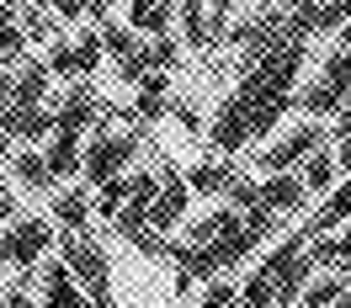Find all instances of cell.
Segmentation results:
<instances>
[{
	"mask_svg": "<svg viewBox=\"0 0 351 308\" xmlns=\"http://www.w3.org/2000/svg\"><path fill=\"white\" fill-rule=\"evenodd\" d=\"M346 218H351V181H341V186H335V192L325 197V207L308 218L304 234H314V240H319V234H330V229H341Z\"/></svg>",
	"mask_w": 351,
	"mask_h": 308,
	"instance_id": "cell-12",
	"label": "cell"
},
{
	"mask_svg": "<svg viewBox=\"0 0 351 308\" xmlns=\"http://www.w3.org/2000/svg\"><path fill=\"white\" fill-rule=\"evenodd\" d=\"M112 5H117V0H86V11H90V16H107Z\"/></svg>",
	"mask_w": 351,
	"mask_h": 308,
	"instance_id": "cell-33",
	"label": "cell"
},
{
	"mask_svg": "<svg viewBox=\"0 0 351 308\" xmlns=\"http://www.w3.org/2000/svg\"><path fill=\"white\" fill-rule=\"evenodd\" d=\"M149 64H154V69H171V64H176V43L165 38V32L149 43Z\"/></svg>",
	"mask_w": 351,
	"mask_h": 308,
	"instance_id": "cell-25",
	"label": "cell"
},
{
	"mask_svg": "<svg viewBox=\"0 0 351 308\" xmlns=\"http://www.w3.org/2000/svg\"><path fill=\"white\" fill-rule=\"evenodd\" d=\"M330 308H351V292H341V298H335V303H330Z\"/></svg>",
	"mask_w": 351,
	"mask_h": 308,
	"instance_id": "cell-35",
	"label": "cell"
},
{
	"mask_svg": "<svg viewBox=\"0 0 351 308\" xmlns=\"http://www.w3.org/2000/svg\"><path fill=\"white\" fill-rule=\"evenodd\" d=\"M314 250V261L319 266H335V261H351V229H330V234H319V244H308Z\"/></svg>",
	"mask_w": 351,
	"mask_h": 308,
	"instance_id": "cell-19",
	"label": "cell"
},
{
	"mask_svg": "<svg viewBox=\"0 0 351 308\" xmlns=\"http://www.w3.org/2000/svg\"><path fill=\"white\" fill-rule=\"evenodd\" d=\"M304 197H308V186H304V176H293V170H271V181L261 186V202L277 207V213H298Z\"/></svg>",
	"mask_w": 351,
	"mask_h": 308,
	"instance_id": "cell-8",
	"label": "cell"
},
{
	"mask_svg": "<svg viewBox=\"0 0 351 308\" xmlns=\"http://www.w3.org/2000/svg\"><path fill=\"white\" fill-rule=\"evenodd\" d=\"M133 149H138V138H133V133L96 128V138L86 144V159H80V176H86L90 186H101V181L123 176V165L133 159Z\"/></svg>",
	"mask_w": 351,
	"mask_h": 308,
	"instance_id": "cell-2",
	"label": "cell"
},
{
	"mask_svg": "<svg viewBox=\"0 0 351 308\" xmlns=\"http://www.w3.org/2000/svg\"><path fill=\"white\" fill-rule=\"evenodd\" d=\"M0 244H5L11 266L32 271V266L43 261V250L53 244V229H48L43 218H11V223H5V234H0Z\"/></svg>",
	"mask_w": 351,
	"mask_h": 308,
	"instance_id": "cell-3",
	"label": "cell"
},
{
	"mask_svg": "<svg viewBox=\"0 0 351 308\" xmlns=\"http://www.w3.org/2000/svg\"><path fill=\"white\" fill-rule=\"evenodd\" d=\"M314 149H325V128H319V123H304V128L282 133V138L261 154V170H293V165H298L304 154H314Z\"/></svg>",
	"mask_w": 351,
	"mask_h": 308,
	"instance_id": "cell-4",
	"label": "cell"
},
{
	"mask_svg": "<svg viewBox=\"0 0 351 308\" xmlns=\"http://www.w3.org/2000/svg\"><path fill=\"white\" fill-rule=\"evenodd\" d=\"M5 266H11V255H5V244H0V271H5Z\"/></svg>",
	"mask_w": 351,
	"mask_h": 308,
	"instance_id": "cell-36",
	"label": "cell"
},
{
	"mask_svg": "<svg viewBox=\"0 0 351 308\" xmlns=\"http://www.w3.org/2000/svg\"><path fill=\"white\" fill-rule=\"evenodd\" d=\"M48 75H53L48 64H27V69H16V101H22V107H43Z\"/></svg>",
	"mask_w": 351,
	"mask_h": 308,
	"instance_id": "cell-15",
	"label": "cell"
},
{
	"mask_svg": "<svg viewBox=\"0 0 351 308\" xmlns=\"http://www.w3.org/2000/svg\"><path fill=\"white\" fill-rule=\"evenodd\" d=\"M335 170H341V159H330L325 149H314V159H308V170H304V186L308 192H335Z\"/></svg>",
	"mask_w": 351,
	"mask_h": 308,
	"instance_id": "cell-18",
	"label": "cell"
},
{
	"mask_svg": "<svg viewBox=\"0 0 351 308\" xmlns=\"http://www.w3.org/2000/svg\"><path fill=\"white\" fill-rule=\"evenodd\" d=\"M22 43H27V32L16 27V11H5V5H0V59H16Z\"/></svg>",
	"mask_w": 351,
	"mask_h": 308,
	"instance_id": "cell-23",
	"label": "cell"
},
{
	"mask_svg": "<svg viewBox=\"0 0 351 308\" xmlns=\"http://www.w3.org/2000/svg\"><path fill=\"white\" fill-rule=\"evenodd\" d=\"M229 303H234V287H229V282H219V287H213V292H208V298H202L197 308H229Z\"/></svg>",
	"mask_w": 351,
	"mask_h": 308,
	"instance_id": "cell-27",
	"label": "cell"
},
{
	"mask_svg": "<svg viewBox=\"0 0 351 308\" xmlns=\"http://www.w3.org/2000/svg\"><path fill=\"white\" fill-rule=\"evenodd\" d=\"M128 197H133V176H112V181H101V186H96V213L112 223V213H117Z\"/></svg>",
	"mask_w": 351,
	"mask_h": 308,
	"instance_id": "cell-17",
	"label": "cell"
},
{
	"mask_svg": "<svg viewBox=\"0 0 351 308\" xmlns=\"http://www.w3.org/2000/svg\"><path fill=\"white\" fill-rule=\"evenodd\" d=\"M181 213H186V181L171 176V170H160V192H154V202H149L154 229H171V223H181Z\"/></svg>",
	"mask_w": 351,
	"mask_h": 308,
	"instance_id": "cell-6",
	"label": "cell"
},
{
	"mask_svg": "<svg viewBox=\"0 0 351 308\" xmlns=\"http://www.w3.org/2000/svg\"><path fill=\"white\" fill-rule=\"evenodd\" d=\"M304 69V32H287V43L266 48L256 69L245 75V86L219 107V123H213V149L219 154H234L240 144L261 138V133L277 128V117L293 107V80Z\"/></svg>",
	"mask_w": 351,
	"mask_h": 308,
	"instance_id": "cell-1",
	"label": "cell"
},
{
	"mask_svg": "<svg viewBox=\"0 0 351 308\" xmlns=\"http://www.w3.org/2000/svg\"><path fill=\"white\" fill-rule=\"evenodd\" d=\"M43 292H48V308H96L86 287H75V271L64 261H53L43 271Z\"/></svg>",
	"mask_w": 351,
	"mask_h": 308,
	"instance_id": "cell-5",
	"label": "cell"
},
{
	"mask_svg": "<svg viewBox=\"0 0 351 308\" xmlns=\"http://www.w3.org/2000/svg\"><path fill=\"white\" fill-rule=\"evenodd\" d=\"M234 5H240V0H213V32H219V27H223V16H229Z\"/></svg>",
	"mask_w": 351,
	"mask_h": 308,
	"instance_id": "cell-31",
	"label": "cell"
},
{
	"mask_svg": "<svg viewBox=\"0 0 351 308\" xmlns=\"http://www.w3.org/2000/svg\"><path fill=\"white\" fill-rule=\"evenodd\" d=\"M11 101H16V75H0V117H5Z\"/></svg>",
	"mask_w": 351,
	"mask_h": 308,
	"instance_id": "cell-28",
	"label": "cell"
},
{
	"mask_svg": "<svg viewBox=\"0 0 351 308\" xmlns=\"http://www.w3.org/2000/svg\"><path fill=\"white\" fill-rule=\"evenodd\" d=\"M165 112V75H144V86H138V107H133V117L138 123H154Z\"/></svg>",
	"mask_w": 351,
	"mask_h": 308,
	"instance_id": "cell-16",
	"label": "cell"
},
{
	"mask_svg": "<svg viewBox=\"0 0 351 308\" xmlns=\"http://www.w3.org/2000/svg\"><path fill=\"white\" fill-rule=\"evenodd\" d=\"M96 112H101V96L90 90V80H80V86L59 101V128H75V133H80L86 123H96Z\"/></svg>",
	"mask_w": 351,
	"mask_h": 308,
	"instance_id": "cell-10",
	"label": "cell"
},
{
	"mask_svg": "<svg viewBox=\"0 0 351 308\" xmlns=\"http://www.w3.org/2000/svg\"><path fill=\"white\" fill-rule=\"evenodd\" d=\"M229 229H240V213H234V207H219L213 218L192 223V244H208V240H219V234H229Z\"/></svg>",
	"mask_w": 351,
	"mask_h": 308,
	"instance_id": "cell-21",
	"label": "cell"
},
{
	"mask_svg": "<svg viewBox=\"0 0 351 308\" xmlns=\"http://www.w3.org/2000/svg\"><path fill=\"white\" fill-rule=\"evenodd\" d=\"M101 32H86V38H80V43H75V75H80V80H86V75H96V64H101Z\"/></svg>",
	"mask_w": 351,
	"mask_h": 308,
	"instance_id": "cell-22",
	"label": "cell"
},
{
	"mask_svg": "<svg viewBox=\"0 0 351 308\" xmlns=\"http://www.w3.org/2000/svg\"><path fill=\"white\" fill-rule=\"evenodd\" d=\"M0 128L11 133V138H27V144H32V138H43V133L59 128V117H48L43 107H22V101H11L5 117H0Z\"/></svg>",
	"mask_w": 351,
	"mask_h": 308,
	"instance_id": "cell-7",
	"label": "cell"
},
{
	"mask_svg": "<svg viewBox=\"0 0 351 308\" xmlns=\"http://www.w3.org/2000/svg\"><path fill=\"white\" fill-rule=\"evenodd\" d=\"M53 218L64 223V229H80V223L90 218V202H86V192H59V197H53Z\"/></svg>",
	"mask_w": 351,
	"mask_h": 308,
	"instance_id": "cell-20",
	"label": "cell"
},
{
	"mask_svg": "<svg viewBox=\"0 0 351 308\" xmlns=\"http://www.w3.org/2000/svg\"><path fill=\"white\" fill-rule=\"evenodd\" d=\"M101 43H107V53H117V59H128L133 48V32H123V27H101Z\"/></svg>",
	"mask_w": 351,
	"mask_h": 308,
	"instance_id": "cell-24",
	"label": "cell"
},
{
	"mask_svg": "<svg viewBox=\"0 0 351 308\" xmlns=\"http://www.w3.org/2000/svg\"><path fill=\"white\" fill-rule=\"evenodd\" d=\"M11 218H16V197L0 186V234H5V223H11Z\"/></svg>",
	"mask_w": 351,
	"mask_h": 308,
	"instance_id": "cell-29",
	"label": "cell"
},
{
	"mask_svg": "<svg viewBox=\"0 0 351 308\" xmlns=\"http://www.w3.org/2000/svg\"><path fill=\"white\" fill-rule=\"evenodd\" d=\"M53 5H59L64 16H86V0H53Z\"/></svg>",
	"mask_w": 351,
	"mask_h": 308,
	"instance_id": "cell-32",
	"label": "cell"
},
{
	"mask_svg": "<svg viewBox=\"0 0 351 308\" xmlns=\"http://www.w3.org/2000/svg\"><path fill=\"white\" fill-rule=\"evenodd\" d=\"M234 181H240V170H234L229 159H208V165H192L186 186L202 192V197H229V192H234Z\"/></svg>",
	"mask_w": 351,
	"mask_h": 308,
	"instance_id": "cell-9",
	"label": "cell"
},
{
	"mask_svg": "<svg viewBox=\"0 0 351 308\" xmlns=\"http://www.w3.org/2000/svg\"><path fill=\"white\" fill-rule=\"evenodd\" d=\"M0 308H5V303H0Z\"/></svg>",
	"mask_w": 351,
	"mask_h": 308,
	"instance_id": "cell-37",
	"label": "cell"
},
{
	"mask_svg": "<svg viewBox=\"0 0 351 308\" xmlns=\"http://www.w3.org/2000/svg\"><path fill=\"white\" fill-rule=\"evenodd\" d=\"M11 170H16V181L22 186H53V165H48V154H32V149H22L16 159H11Z\"/></svg>",
	"mask_w": 351,
	"mask_h": 308,
	"instance_id": "cell-14",
	"label": "cell"
},
{
	"mask_svg": "<svg viewBox=\"0 0 351 308\" xmlns=\"http://www.w3.org/2000/svg\"><path fill=\"white\" fill-rule=\"evenodd\" d=\"M80 159H86L80 133H75V128H53V144H48V165H53V176H75Z\"/></svg>",
	"mask_w": 351,
	"mask_h": 308,
	"instance_id": "cell-13",
	"label": "cell"
},
{
	"mask_svg": "<svg viewBox=\"0 0 351 308\" xmlns=\"http://www.w3.org/2000/svg\"><path fill=\"white\" fill-rule=\"evenodd\" d=\"M48 69H53V75H75V48H69V43H53V53H48Z\"/></svg>",
	"mask_w": 351,
	"mask_h": 308,
	"instance_id": "cell-26",
	"label": "cell"
},
{
	"mask_svg": "<svg viewBox=\"0 0 351 308\" xmlns=\"http://www.w3.org/2000/svg\"><path fill=\"white\" fill-rule=\"evenodd\" d=\"M0 303H5V308H32V298H27V292H22V282H16L11 292H5V298H0Z\"/></svg>",
	"mask_w": 351,
	"mask_h": 308,
	"instance_id": "cell-30",
	"label": "cell"
},
{
	"mask_svg": "<svg viewBox=\"0 0 351 308\" xmlns=\"http://www.w3.org/2000/svg\"><path fill=\"white\" fill-rule=\"evenodd\" d=\"M181 11L176 0H128V22L133 32H149V38H160V32H171V16Z\"/></svg>",
	"mask_w": 351,
	"mask_h": 308,
	"instance_id": "cell-11",
	"label": "cell"
},
{
	"mask_svg": "<svg viewBox=\"0 0 351 308\" xmlns=\"http://www.w3.org/2000/svg\"><path fill=\"white\" fill-rule=\"evenodd\" d=\"M308 5H314V0H287V11H308Z\"/></svg>",
	"mask_w": 351,
	"mask_h": 308,
	"instance_id": "cell-34",
	"label": "cell"
}]
</instances>
